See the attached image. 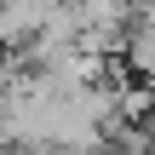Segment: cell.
Here are the masks:
<instances>
[{
    "label": "cell",
    "mask_w": 155,
    "mask_h": 155,
    "mask_svg": "<svg viewBox=\"0 0 155 155\" xmlns=\"http://www.w3.org/2000/svg\"><path fill=\"white\" fill-rule=\"evenodd\" d=\"M121 63H127V81H138V86L155 92V23H132V29H127Z\"/></svg>",
    "instance_id": "1"
},
{
    "label": "cell",
    "mask_w": 155,
    "mask_h": 155,
    "mask_svg": "<svg viewBox=\"0 0 155 155\" xmlns=\"http://www.w3.org/2000/svg\"><path fill=\"white\" fill-rule=\"evenodd\" d=\"M46 12H52V0H0V17H6V35H12V52H23V46H29V40L40 35Z\"/></svg>",
    "instance_id": "2"
},
{
    "label": "cell",
    "mask_w": 155,
    "mask_h": 155,
    "mask_svg": "<svg viewBox=\"0 0 155 155\" xmlns=\"http://www.w3.org/2000/svg\"><path fill=\"white\" fill-rule=\"evenodd\" d=\"M75 23L81 29H132V0H81Z\"/></svg>",
    "instance_id": "3"
},
{
    "label": "cell",
    "mask_w": 155,
    "mask_h": 155,
    "mask_svg": "<svg viewBox=\"0 0 155 155\" xmlns=\"http://www.w3.org/2000/svg\"><path fill=\"white\" fill-rule=\"evenodd\" d=\"M12 52V35H6V17H0V58Z\"/></svg>",
    "instance_id": "4"
},
{
    "label": "cell",
    "mask_w": 155,
    "mask_h": 155,
    "mask_svg": "<svg viewBox=\"0 0 155 155\" xmlns=\"http://www.w3.org/2000/svg\"><path fill=\"white\" fill-rule=\"evenodd\" d=\"M52 6H58V12H75V6H81V0H52Z\"/></svg>",
    "instance_id": "5"
}]
</instances>
